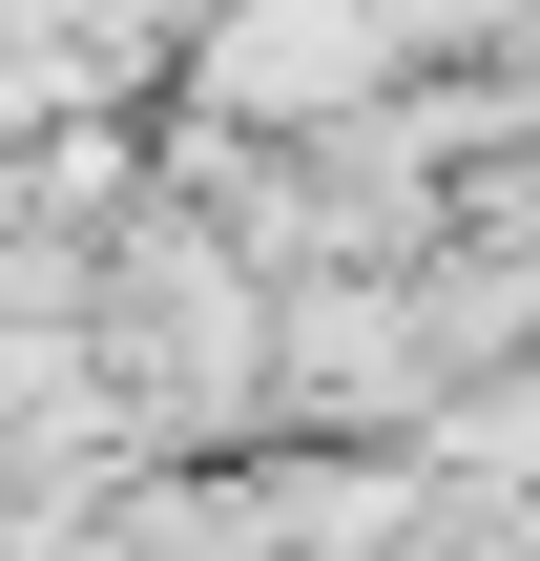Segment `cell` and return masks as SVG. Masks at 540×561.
Returning <instances> with one entry per match:
<instances>
[{
  "mask_svg": "<svg viewBox=\"0 0 540 561\" xmlns=\"http://www.w3.org/2000/svg\"><path fill=\"white\" fill-rule=\"evenodd\" d=\"M354 62H375V0H250V21L208 42V83H229V104H333Z\"/></svg>",
  "mask_w": 540,
  "mask_h": 561,
  "instance_id": "obj_1",
  "label": "cell"
}]
</instances>
